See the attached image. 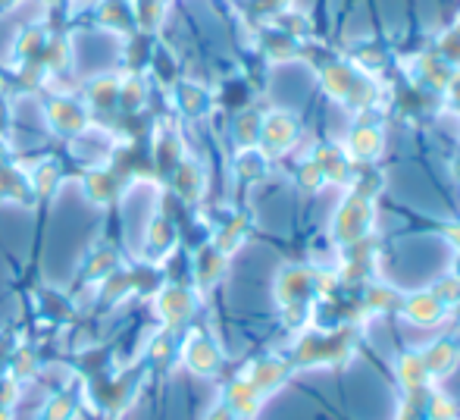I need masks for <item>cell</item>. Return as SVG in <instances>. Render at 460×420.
Wrapping results in <instances>:
<instances>
[{
    "label": "cell",
    "mask_w": 460,
    "mask_h": 420,
    "mask_svg": "<svg viewBox=\"0 0 460 420\" xmlns=\"http://www.w3.org/2000/svg\"><path fill=\"white\" fill-rule=\"evenodd\" d=\"M369 223H373V201L354 192V195L339 208V213H335V223H332L335 242L339 245L364 242L367 232H369Z\"/></svg>",
    "instance_id": "6da1fadb"
},
{
    "label": "cell",
    "mask_w": 460,
    "mask_h": 420,
    "mask_svg": "<svg viewBox=\"0 0 460 420\" xmlns=\"http://www.w3.org/2000/svg\"><path fill=\"white\" fill-rule=\"evenodd\" d=\"M297 139V120L288 110H273L261 122V145L263 154H285Z\"/></svg>",
    "instance_id": "7a4b0ae2"
},
{
    "label": "cell",
    "mask_w": 460,
    "mask_h": 420,
    "mask_svg": "<svg viewBox=\"0 0 460 420\" xmlns=\"http://www.w3.org/2000/svg\"><path fill=\"white\" fill-rule=\"evenodd\" d=\"M314 289H320V273H314L307 267H285L276 280V295L285 308L304 305Z\"/></svg>",
    "instance_id": "3957f363"
},
{
    "label": "cell",
    "mask_w": 460,
    "mask_h": 420,
    "mask_svg": "<svg viewBox=\"0 0 460 420\" xmlns=\"http://www.w3.org/2000/svg\"><path fill=\"white\" fill-rule=\"evenodd\" d=\"M48 120H50V126L57 129V132H63V135H79V132H85V126H88V113H85V107H79L75 101H69V98H54L48 104Z\"/></svg>",
    "instance_id": "277c9868"
},
{
    "label": "cell",
    "mask_w": 460,
    "mask_h": 420,
    "mask_svg": "<svg viewBox=\"0 0 460 420\" xmlns=\"http://www.w3.org/2000/svg\"><path fill=\"white\" fill-rule=\"evenodd\" d=\"M358 69H351L348 63L341 60H329L320 67V82H323V92L332 94L335 101H348V94H351L354 82H358Z\"/></svg>",
    "instance_id": "5b68a950"
},
{
    "label": "cell",
    "mask_w": 460,
    "mask_h": 420,
    "mask_svg": "<svg viewBox=\"0 0 460 420\" xmlns=\"http://www.w3.org/2000/svg\"><path fill=\"white\" fill-rule=\"evenodd\" d=\"M382 145H385V135L373 122H358L348 135V151L358 160H376L382 154Z\"/></svg>",
    "instance_id": "8992f818"
},
{
    "label": "cell",
    "mask_w": 460,
    "mask_h": 420,
    "mask_svg": "<svg viewBox=\"0 0 460 420\" xmlns=\"http://www.w3.org/2000/svg\"><path fill=\"white\" fill-rule=\"evenodd\" d=\"M417 76L423 85L436 88V92H448L451 79H455V69H451L436 50H429V54L417 57Z\"/></svg>",
    "instance_id": "52a82bcc"
},
{
    "label": "cell",
    "mask_w": 460,
    "mask_h": 420,
    "mask_svg": "<svg viewBox=\"0 0 460 420\" xmlns=\"http://www.w3.org/2000/svg\"><path fill=\"white\" fill-rule=\"evenodd\" d=\"M185 364L191 367L194 373H213L219 367V352L210 339L204 335H191L185 345Z\"/></svg>",
    "instance_id": "ba28073f"
},
{
    "label": "cell",
    "mask_w": 460,
    "mask_h": 420,
    "mask_svg": "<svg viewBox=\"0 0 460 420\" xmlns=\"http://www.w3.org/2000/svg\"><path fill=\"white\" fill-rule=\"evenodd\" d=\"M404 314L420 326H432V323H438L445 317V305L432 292H417L404 301Z\"/></svg>",
    "instance_id": "9c48e42d"
},
{
    "label": "cell",
    "mask_w": 460,
    "mask_h": 420,
    "mask_svg": "<svg viewBox=\"0 0 460 420\" xmlns=\"http://www.w3.org/2000/svg\"><path fill=\"white\" fill-rule=\"evenodd\" d=\"M457 358H460V348L455 342L438 339V342H432L429 352L423 354V367H426V373H451L457 367Z\"/></svg>",
    "instance_id": "30bf717a"
},
{
    "label": "cell",
    "mask_w": 460,
    "mask_h": 420,
    "mask_svg": "<svg viewBox=\"0 0 460 420\" xmlns=\"http://www.w3.org/2000/svg\"><path fill=\"white\" fill-rule=\"evenodd\" d=\"M157 311L164 314L170 323L188 320V317H191V311H194L191 292H185V289H166V292L157 299Z\"/></svg>",
    "instance_id": "8fae6325"
},
{
    "label": "cell",
    "mask_w": 460,
    "mask_h": 420,
    "mask_svg": "<svg viewBox=\"0 0 460 420\" xmlns=\"http://www.w3.org/2000/svg\"><path fill=\"white\" fill-rule=\"evenodd\" d=\"M263 50H267L270 60H295V57H301V48H297L295 38H288L279 29H270L263 35Z\"/></svg>",
    "instance_id": "7c38bea8"
},
{
    "label": "cell",
    "mask_w": 460,
    "mask_h": 420,
    "mask_svg": "<svg viewBox=\"0 0 460 420\" xmlns=\"http://www.w3.org/2000/svg\"><path fill=\"white\" fill-rule=\"evenodd\" d=\"M261 122L263 116L254 113V110H248V113H242L235 120V141L242 145V151H248V147H254L261 141Z\"/></svg>",
    "instance_id": "4fadbf2b"
},
{
    "label": "cell",
    "mask_w": 460,
    "mask_h": 420,
    "mask_svg": "<svg viewBox=\"0 0 460 420\" xmlns=\"http://www.w3.org/2000/svg\"><path fill=\"white\" fill-rule=\"evenodd\" d=\"M176 189H179V195L188 198V201H194V198L200 195V189H204V176H200L198 166H194V164H179Z\"/></svg>",
    "instance_id": "5bb4252c"
},
{
    "label": "cell",
    "mask_w": 460,
    "mask_h": 420,
    "mask_svg": "<svg viewBox=\"0 0 460 420\" xmlns=\"http://www.w3.org/2000/svg\"><path fill=\"white\" fill-rule=\"evenodd\" d=\"M207 92L200 85H194V82H182L179 85V107H182V113L188 116H200L207 110Z\"/></svg>",
    "instance_id": "9a60e30c"
},
{
    "label": "cell",
    "mask_w": 460,
    "mask_h": 420,
    "mask_svg": "<svg viewBox=\"0 0 460 420\" xmlns=\"http://www.w3.org/2000/svg\"><path fill=\"white\" fill-rule=\"evenodd\" d=\"M244 232H248V226H244V219H242V217H235V219H232V223H226V229L217 236V245H213V248L223 251V255H232V251H235L238 245H242Z\"/></svg>",
    "instance_id": "2e32d148"
},
{
    "label": "cell",
    "mask_w": 460,
    "mask_h": 420,
    "mask_svg": "<svg viewBox=\"0 0 460 420\" xmlns=\"http://www.w3.org/2000/svg\"><path fill=\"white\" fill-rule=\"evenodd\" d=\"M238 176H244V179H263L267 176V154L254 151V147L242 151V157H238Z\"/></svg>",
    "instance_id": "e0dca14e"
},
{
    "label": "cell",
    "mask_w": 460,
    "mask_h": 420,
    "mask_svg": "<svg viewBox=\"0 0 460 420\" xmlns=\"http://www.w3.org/2000/svg\"><path fill=\"white\" fill-rule=\"evenodd\" d=\"M436 54L457 73V69H460V29H448L445 35H438Z\"/></svg>",
    "instance_id": "ac0fdd59"
},
{
    "label": "cell",
    "mask_w": 460,
    "mask_h": 420,
    "mask_svg": "<svg viewBox=\"0 0 460 420\" xmlns=\"http://www.w3.org/2000/svg\"><path fill=\"white\" fill-rule=\"evenodd\" d=\"M223 264H226V255L217 248H207L204 255H200V282L204 286H210V282L219 280V273H223Z\"/></svg>",
    "instance_id": "d6986e66"
},
{
    "label": "cell",
    "mask_w": 460,
    "mask_h": 420,
    "mask_svg": "<svg viewBox=\"0 0 460 420\" xmlns=\"http://www.w3.org/2000/svg\"><path fill=\"white\" fill-rule=\"evenodd\" d=\"M88 98H92L94 104L110 107L116 98H119V82H116L113 76H107V79H94L92 85H88Z\"/></svg>",
    "instance_id": "ffe728a7"
},
{
    "label": "cell",
    "mask_w": 460,
    "mask_h": 420,
    "mask_svg": "<svg viewBox=\"0 0 460 420\" xmlns=\"http://www.w3.org/2000/svg\"><path fill=\"white\" fill-rule=\"evenodd\" d=\"M85 192H88V198L97 204H103V201H110V195H113V176L110 173H103V170H97L88 176V183H85Z\"/></svg>",
    "instance_id": "44dd1931"
},
{
    "label": "cell",
    "mask_w": 460,
    "mask_h": 420,
    "mask_svg": "<svg viewBox=\"0 0 460 420\" xmlns=\"http://www.w3.org/2000/svg\"><path fill=\"white\" fill-rule=\"evenodd\" d=\"M57 185V164L54 160H44V164H38V170L31 173V192H38V195H50Z\"/></svg>",
    "instance_id": "7402d4cb"
},
{
    "label": "cell",
    "mask_w": 460,
    "mask_h": 420,
    "mask_svg": "<svg viewBox=\"0 0 460 420\" xmlns=\"http://www.w3.org/2000/svg\"><path fill=\"white\" fill-rule=\"evenodd\" d=\"M44 67L48 69H54V73H60V69H66V63H69V48H66V41L63 38H54L50 44H44Z\"/></svg>",
    "instance_id": "603a6c76"
},
{
    "label": "cell",
    "mask_w": 460,
    "mask_h": 420,
    "mask_svg": "<svg viewBox=\"0 0 460 420\" xmlns=\"http://www.w3.org/2000/svg\"><path fill=\"white\" fill-rule=\"evenodd\" d=\"M297 183H301L304 192H316V189H323L326 176H323V170H320V164H316V160H307V164L297 170Z\"/></svg>",
    "instance_id": "cb8c5ba5"
},
{
    "label": "cell",
    "mask_w": 460,
    "mask_h": 420,
    "mask_svg": "<svg viewBox=\"0 0 460 420\" xmlns=\"http://www.w3.org/2000/svg\"><path fill=\"white\" fill-rule=\"evenodd\" d=\"M432 295H436L442 305H457V301H460V280H457V276H445V280L436 282Z\"/></svg>",
    "instance_id": "d4e9b609"
},
{
    "label": "cell",
    "mask_w": 460,
    "mask_h": 420,
    "mask_svg": "<svg viewBox=\"0 0 460 420\" xmlns=\"http://www.w3.org/2000/svg\"><path fill=\"white\" fill-rule=\"evenodd\" d=\"M44 50V35L38 29H29L22 31V38H19V54L22 57H35Z\"/></svg>",
    "instance_id": "484cf974"
},
{
    "label": "cell",
    "mask_w": 460,
    "mask_h": 420,
    "mask_svg": "<svg viewBox=\"0 0 460 420\" xmlns=\"http://www.w3.org/2000/svg\"><path fill=\"white\" fill-rule=\"evenodd\" d=\"M126 6L119 4V0H110V4H103V10H101V19H103V25H116V29H122V22H126Z\"/></svg>",
    "instance_id": "4316f807"
},
{
    "label": "cell",
    "mask_w": 460,
    "mask_h": 420,
    "mask_svg": "<svg viewBox=\"0 0 460 420\" xmlns=\"http://www.w3.org/2000/svg\"><path fill=\"white\" fill-rule=\"evenodd\" d=\"M166 4L164 0H141V22L145 25H157L160 16H164Z\"/></svg>",
    "instance_id": "83f0119b"
},
{
    "label": "cell",
    "mask_w": 460,
    "mask_h": 420,
    "mask_svg": "<svg viewBox=\"0 0 460 420\" xmlns=\"http://www.w3.org/2000/svg\"><path fill=\"white\" fill-rule=\"evenodd\" d=\"M69 411H73V398L69 396H60L57 402H50V420H66L69 417Z\"/></svg>",
    "instance_id": "f1b7e54d"
},
{
    "label": "cell",
    "mask_w": 460,
    "mask_h": 420,
    "mask_svg": "<svg viewBox=\"0 0 460 420\" xmlns=\"http://www.w3.org/2000/svg\"><path fill=\"white\" fill-rule=\"evenodd\" d=\"M254 10L257 13H285L291 10V0H254Z\"/></svg>",
    "instance_id": "f546056e"
},
{
    "label": "cell",
    "mask_w": 460,
    "mask_h": 420,
    "mask_svg": "<svg viewBox=\"0 0 460 420\" xmlns=\"http://www.w3.org/2000/svg\"><path fill=\"white\" fill-rule=\"evenodd\" d=\"M445 236H448V242L460 251V219H457V223H451L448 229H445Z\"/></svg>",
    "instance_id": "4dcf8cb0"
},
{
    "label": "cell",
    "mask_w": 460,
    "mask_h": 420,
    "mask_svg": "<svg viewBox=\"0 0 460 420\" xmlns=\"http://www.w3.org/2000/svg\"><path fill=\"white\" fill-rule=\"evenodd\" d=\"M10 4H16V0H0V10H4V6H10Z\"/></svg>",
    "instance_id": "1f68e13d"
},
{
    "label": "cell",
    "mask_w": 460,
    "mask_h": 420,
    "mask_svg": "<svg viewBox=\"0 0 460 420\" xmlns=\"http://www.w3.org/2000/svg\"><path fill=\"white\" fill-rule=\"evenodd\" d=\"M4 154H6L4 151V141H0V166H4Z\"/></svg>",
    "instance_id": "d6a6232c"
},
{
    "label": "cell",
    "mask_w": 460,
    "mask_h": 420,
    "mask_svg": "<svg viewBox=\"0 0 460 420\" xmlns=\"http://www.w3.org/2000/svg\"><path fill=\"white\" fill-rule=\"evenodd\" d=\"M455 29H460V19H457V25H455Z\"/></svg>",
    "instance_id": "836d02e7"
}]
</instances>
